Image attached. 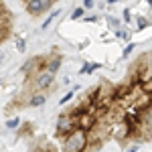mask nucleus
I'll return each instance as SVG.
<instances>
[{
	"mask_svg": "<svg viewBox=\"0 0 152 152\" xmlns=\"http://www.w3.org/2000/svg\"><path fill=\"white\" fill-rule=\"evenodd\" d=\"M87 144H89V134L85 130L77 128L65 138V142H63V152H85L87 150Z\"/></svg>",
	"mask_w": 152,
	"mask_h": 152,
	"instance_id": "1",
	"label": "nucleus"
},
{
	"mask_svg": "<svg viewBox=\"0 0 152 152\" xmlns=\"http://www.w3.org/2000/svg\"><path fill=\"white\" fill-rule=\"evenodd\" d=\"M73 130H77V118L73 114H61L57 120V136H69Z\"/></svg>",
	"mask_w": 152,
	"mask_h": 152,
	"instance_id": "2",
	"label": "nucleus"
},
{
	"mask_svg": "<svg viewBox=\"0 0 152 152\" xmlns=\"http://www.w3.org/2000/svg\"><path fill=\"white\" fill-rule=\"evenodd\" d=\"M53 83H55V73H51V71H47V69H41L39 73H37L35 87L39 89V91H45V89L51 87Z\"/></svg>",
	"mask_w": 152,
	"mask_h": 152,
	"instance_id": "3",
	"label": "nucleus"
},
{
	"mask_svg": "<svg viewBox=\"0 0 152 152\" xmlns=\"http://www.w3.org/2000/svg\"><path fill=\"white\" fill-rule=\"evenodd\" d=\"M53 4L49 2V0H28L26 4H24V8L31 12V14H43L45 10H49Z\"/></svg>",
	"mask_w": 152,
	"mask_h": 152,
	"instance_id": "4",
	"label": "nucleus"
},
{
	"mask_svg": "<svg viewBox=\"0 0 152 152\" xmlns=\"http://www.w3.org/2000/svg\"><path fill=\"white\" fill-rule=\"evenodd\" d=\"M47 102V91H37L35 95H31L28 97V102H26V105L28 107H39V105H43Z\"/></svg>",
	"mask_w": 152,
	"mask_h": 152,
	"instance_id": "5",
	"label": "nucleus"
},
{
	"mask_svg": "<svg viewBox=\"0 0 152 152\" xmlns=\"http://www.w3.org/2000/svg\"><path fill=\"white\" fill-rule=\"evenodd\" d=\"M61 55H53V57H49L47 61H45V69L51 71V73H57L59 67H61Z\"/></svg>",
	"mask_w": 152,
	"mask_h": 152,
	"instance_id": "6",
	"label": "nucleus"
},
{
	"mask_svg": "<svg viewBox=\"0 0 152 152\" xmlns=\"http://www.w3.org/2000/svg\"><path fill=\"white\" fill-rule=\"evenodd\" d=\"M41 63H43V59H41V57L28 59V61L24 63V73H33V71L37 69V65H41Z\"/></svg>",
	"mask_w": 152,
	"mask_h": 152,
	"instance_id": "7",
	"label": "nucleus"
},
{
	"mask_svg": "<svg viewBox=\"0 0 152 152\" xmlns=\"http://www.w3.org/2000/svg\"><path fill=\"white\" fill-rule=\"evenodd\" d=\"M18 126H20V118H12V120L6 122V128L8 130H14V128H18Z\"/></svg>",
	"mask_w": 152,
	"mask_h": 152,
	"instance_id": "8",
	"label": "nucleus"
},
{
	"mask_svg": "<svg viewBox=\"0 0 152 152\" xmlns=\"http://www.w3.org/2000/svg\"><path fill=\"white\" fill-rule=\"evenodd\" d=\"M57 14H59V10H55V12H53V14H51V16L47 18V20L43 23V26H41V28H43V31H45V28H49V26H51V23H53V18H55Z\"/></svg>",
	"mask_w": 152,
	"mask_h": 152,
	"instance_id": "9",
	"label": "nucleus"
},
{
	"mask_svg": "<svg viewBox=\"0 0 152 152\" xmlns=\"http://www.w3.org/2000/svg\"><path fill=\"white\" fill-rule=\"evenodd\" d=\"M6 31H8V26H6V23H4L2 16H0V41H2V37L6 35Z\"/></svg>",
	"mask_w": 152,
	"mask_h": 152,
	"instance_id": "10",
	"label": "nucleus"
},
{
	"mask_svg": "<svg viewBox=\"0 0 152 152\" xmlns=\"http://www.w3.org/2000/svg\"><path fill=\"white\" fill-rule=\"evenodd\" d=\"M16 49H18V51H20V53H23L24 49H26V43H24L23 39H16Z\"/></svg>",
	"mask_w": 152,
	"mask_h": 152,
	"instance_id": "11",
	"label": "nucleus"
},
{
	"mask_svg": "<svg viewBox=\"0 0 152 152\" xmlns=\"http://www.w3.org/2000/svg\"><path fill=\"white\" fill-rule=\"evenodd\" d=\"M71 16H73V18H75V20H77V18H81V16H83V8H75V10H73V14H71Z\"/></svg>",
	"mask_w": 152,
	"mask_h": 152,
	"instance_id": "12",
	"label": "nucleus"
},
{
	"mask_svg": "<svg viewBox=\"0 0 152 152\" xmlns=\"http://www.w3.org/2000/svg\"><path fill=\"white\" fill-rule=\"evenodd\" d=\"M138 26H140V28H146V26H148V20H144V16H140V20H138Z\"/></svg>",
	"mask_w": 152,
	"mask_h": 152,
	"instance_id": "13",
	"label": "nucleus"
},
{
	"mask_svg": "<svg viewBox=\"0 0 152 152\" xmlns=\"http://www.w3.org/2000/svg\"><path fill=\"white\" fill-rule=\"evenodd\" d=\"M71 97H73V91H69V94L65 95V97H63V99H61V104H67V102H69Z\"/></svg>",
	"mask_w": 152,
	"mask_h": 152,
	"instance_id": "14",
	"label": "nucleus"
},
{
	"mask_svg": "<svg viewBox=\"0 0 152 152\" xmlns=\"http://www.w3.org/2000/svg\"><path fill=\"white\" fill-rule=\"evenodd\" d=\"M83 8H94V2H91V0H85V4H83Z\"/></svg>",
	"mask_w": 152,
	"mask_h": 152,
	"instance_id": "15",
	"label": "nucleus"
},
{
	"mask_svg": "<svg viewBox=\"0 0 152 152\" xmlns=\"http://www.w3.org/2000/svg\"><path fill=\"white\" fill-rule=\"evenodd\" d=\"M132 51H134V45H128V47H126V51H124V55H130Z\"/></svg>",
	"mask_w": 152,
	"mask_h": 152,
	"instance_id": "16",
	"label": "nucleus"
},
{
	"mask_svg": "<svg viewBox=\"0 0 152 152\" xmlns=\"http://www.w3.org/2000/svg\"><path fill=\"white\" fill-rule=\"evenodd\" d=\"M148 71H150V75H152V55L148 57Z\"/></svg>",
	"mask_w": 152,
	"mask_h": 152,
	"instance_id": "17",
	"label": "nucleus"
},
{
	"mask_svg": "<svg viewBox=\"0 0 152 152\" xmlns=\"http://www.w3.org/2000/svg\"><path fill=\"white\" fill-rule=\"evenodd\" d=\"M118 24H120L118 20H110V26H112V28H118Z\"/></svg>",
	"mask_w": 152,
	"mask_h": 152,
	"instance_id": "18",
	"label": "nucleus"
},
{
	"mask_svg": "<svg viewBox=\"0 0 152 152\" xmlns=\"http://www.w3.org/2000/svg\"><path fill=\"white\" fill-rule=\"evenodd\" d=\"M4 59H6V53H4V51H0V63H2Z\"/></svg>",
	"mask_w": 152,
	"mask_h": 152,
	"instance_id": "19",
	"label": "nucleus"
},
{
	"mask_svg": "<svg viewBox=\"0 0 152 152\" xmlns=\"http://www.w3.org/2000/svg\"><path fill=\"white\" fill-rule=\"evenodd\" d=\"M0 12H4V6H2V4H0Z\"/></svg>",
	"mask_w": 152,
	"mask_h": 152,
	"instance_id": "20",
	"label": "nucleus"
},
{
	"mask_svg": "<svg viewBox=\"0 0 152 152\" xmlns=\"http://www.w3.org/2000/svg\"><path fill=\"white\" fill-rule=\"evenodd\" d=\"M150 20H152V18H150Z\"/></svg>",
	"mask_w": 152,
	"mask_h": 152,
	"instance_id": "21",
	"label": "nucleus"
}]
</instances>
